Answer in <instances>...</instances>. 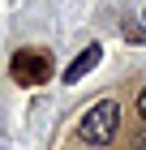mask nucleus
Wrapping results in <instances>:
<instances>
[{
	"label": "nucleus",
	"instance_id": "obj_5",
	"mask_svg": "<svg viewBox=\"0 0 146 150\" xmlns=\"http://www.w3.org/2000/svg\"><path fill=\"white\" fill-rule=\"evenodd\" d=\"M137 116L146 120V86H142V94H137Z\"/></svg>",
	"mask_w": 146,
	"mask_h": 150
},
{
	"label": "nucleus",
	"instance_id": "obj_1",
	"mask_svg": "<svg viewBox=\"0 0 146 150\" xmlns=\"http://www.w3.org/2000/svg\"><path fill=\"white\" fill-rule=\"evenodd\" d=\"M78 133H82V142H90V146L116 142V133H120V103H116V99H99V103L82 116Z\"/></svg>",
	"mask_w": 146,
	"mask_h": 150
},
{
	"label": "nucleus",
	"instance_id": "obj_4",
	"mask_svg": "<svg viewBox=\"0 0 146 150\" xmlns=\"http://www.w3.org/2000/svg\"><path fill=\"white\" fill-rule=\"evenodd\" d=\"M125 39H129V43H146V26H137V22H125Z\"/></svg>",
	"mask_w": 146,
	"mask_h": 150
},
{
	"label": "nucleus",
	"instance_id": "obj_3",
	"mask_svg": "<svg viewBox=\"0 0 146 150\" xmlns=\"http://www.w3.org/2000/svg\"><path fill=\"white\" fill-rule=\"evenodd\" d=\"M99 60H103V47H99V43L82 47L78 56H73V64L65 69V81H69V86H73V81H82V77H86L90 69H95V64H99Z\"/></svg>",
	"mask_w": 146,
	"mask_h": 150
},
{
	"label": "nucleus",
	"instance_id": "obj_6",
	"mask_svg": "<svg viewBox=\"0 0 146 150\" xmlns=\"http://www.w3.org/2000/svg\"><path fill=\"white\" fill-rule=\"evenodd\" d=\"M142 17H146V13H142Z\"/></svg>",
	"mask_w": 146,
	"mask_h": 150
},
{
	"label": "nucleus",
	"instance_id": "obj_2",
	"mask_svg": "<svg viewBox=\"0 0 146 150\" xmlns=\"http://www.w3.org/2000/svg\"><path fill=\"white\" fill-rule=\"evenodd\" d=\"M13 81H22V86H43L47 73H52V60H47V52H39V47H26V52H17L9 64Z\"/></svg>",
	"mask_w": 146,
	"mask_h": 150
}]
</instances>
